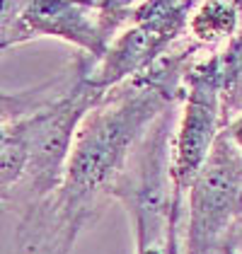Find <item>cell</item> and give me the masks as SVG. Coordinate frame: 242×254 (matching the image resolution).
Here are the masks:
<instances>
[{
    "label": "cell",
    "mask_w": 242,
    "mask_h": 254,
    "mask_svg": "<svg viewBox=\"0 0 242 254\" xmlns=\"http://www.w3.org/2000/svg\"><path fill=\"white\" fill-rule=\"evenodd\" d=\"M194 41L177 44L145 73L107 90L75 133L56 189L20 218L17 254H70L114 198V187L136 143L184 92V73L201 54Z\"/></svg>",
    "instance_id": "6da1fadb"
},
{
    "label": "cell",
    "mask_w": 242,
    "mask_h": 254,
    "mask_svg": "<svg viewBox=\"0 0 242 254\" xmlns=\"http://www.w3.org/2000/svg\"><path fill=\"white\" fill-rule=\"evenodd\" d=\"M87 63V56L78 59L68 85L56 97L12 119L27 148V170L15 196V206H20L22 213L56 189L82 119L104 97V92L97 90L85 75Z\"/></svg>",
    "instance_id": "7a4b0ae2"
},
{
    "label": "cell",
    "mask_w": 242,
    "mask_h": 254,
    "mask_svg": "<svg viewBox=\"0 0 242 254\" xmlns=\"http://www.w3.org/2000/svg\"><path fill=\"white\" fill-rule=\"evenodd\" d=\"M223 128L225 119L221 102L218 54L208 51V56H196L184 73L182 117L172 143V182L180 206L184 191L191 189Z\"/></svg>",
    "instance_id": "3957f363"
},
{
    "label": "cell",
    "mask_w": 242,
    "mask_h": 254,
    "mask_svg": "<svg viewBox=\"0 0 242 254\" xmlns=\"http://www.w3.org/2000/svg\"><path fill=\"white\" fill-rule=\"evenodd\" d=\"M242 206V155L221 131L189 189L186 254H218Z\"/></svg>",
    "instance_id": "277c9868"
},
{
    "label": "cell",
    "mask_w": 242,
    "mask_h": 254,
    "mask_svg": "<svg viewBox=\"0 0 242 254\" xmlns=\"http://www.w3.org/2000/svg\"><path fill=\"white\" fill-rule=\"evenodd\" d=\"M20 22L29 41L39 37L65 41L92 61L102 59L119 32L82 0H24Z\"/></svg>",
    "instance_id": "5b68a950"
},
{
    "label": "cell",
    "mask_w": 242,
    "mask_h": 254,
    "mask_svg": "<svg viewBox=\"0 0 242 254\" xmlns=\"http://www.w3.org/2000/svg\"><path fill=\"white\" fill-rule=\"evenodd\" d=\"M177 44H180L177 37L162 32L153 24L133 20L128 15L126 24L109 41L102 59H90L85 75L97 90L107 92L121 82L145 73L155 61H160Z\"/></svg>",
    "instance_id": "8992f818"
},
{
    "label": "cell",
    "mask_w": 242,
    "mask_h": 254,
    "mask_svg": "<svg viewBox=\"0 0 242 254\" xmlns=\"http://www.w3.org/2000/svg\"><path fill=\"white\" fill-rule=\"evenodd\" d=\"M242 0H196L186 34L199 49H221L240 32Z\"/></svg>",
    "instance_id": "52a82bcc"
},
{
    "label": "cell",
    "mask_w": 242,
    "mask_h": 254,
    "mask_svg": "<svg viewBox=\"0 0 242 254\" xmlns=\"http://www.w3.org/2000/svg\"><path fill=\"white\" fill-rule=\"evenodd\" d=\"M22 5L24 0H0V54L29 41L20 22Z\"/></svg>",
    "instance_id": "ba28073f"
},
{
    "label": "cell",
    "mask_w": 242,
    "mask_h": 254,
    "mask_svg": "<svg viewBox=\"0 0 242 254\" xmlns=\"http://www.w3.org/2000/svg\"><path fill=\"white\" fill-rule=\"evenodd\" d=\"M223 133L228 136V140L238 148V153L242 155V114L235 117V121H230V124L223 128Z\"/></svg>",
    "instance_id": "9c48e42d"
}]
</instances>
